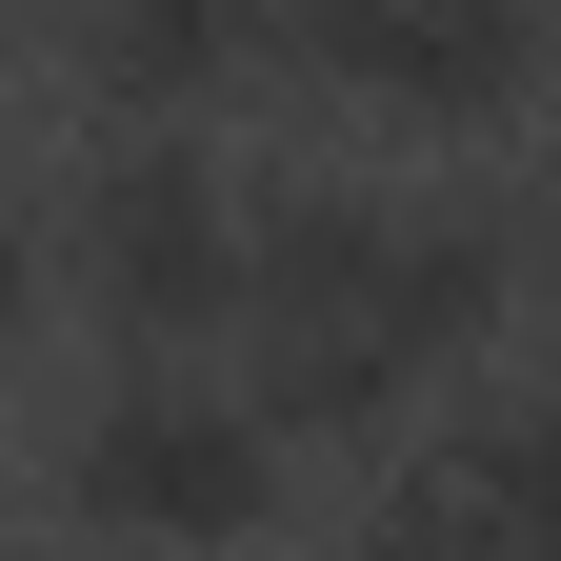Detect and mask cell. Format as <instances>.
I'll use <instances>...</instances> for the list:
<instances>
[{
	"instance_id": "cell-1",
	"label": "cell",
	"mask_w": 561,
	"mask_h": 561,
	"mask_svg": "<svg viewBox=\"0 0 561 561\" xmlns=\"http://www.w3.org/2000/svg\"><path fill=\"white\" fill-rule=\"evenodd\" d=\"M541 280H561V181L541 161H461V181L280 161L261 181V280H241V381L301 421V442H381L481 321L541 301Z\"/></svg>"
},
{
	"instance_id": "cell-3",
	"label": "cell",
	"mask_w": 561,
	"mask_h": 561,
	"mask_svg": "<svg viewBox=\"0 0 561 561\" xmlns=\"http://www.w3.org/2000/svg\"><path fill=\"white\" fill-rule=\"evenodd\" d=\"M41 461H60V522H101V541H140V561H221V541L280 522L301 421H280L261 381H221V362H101L81 401H60Z\"/></svg>"
},
{
	"instance_id": "cell-2",
	"label": "cell",
	"mask_w": 561,
	"mask_h": 561,
	"mask_svg": "<svg viewBox=\"0 0 561 561\" xmlns=\"http://www.w3.org/2000/svg\"><path fill=\"white\" fill-rule=\"evenodd\" d=\"M21 261L101 321V362H181L261 280V181L201 121H81L41 161V201H21Z\"/></svg>"
},
{
	"instance_id": "cell-4",
	"label": "cell",
	"mask_w": 561,
	"mask_h": 561,
	"mask_svg": "<svg viewBox=\"0 0 561 561\" xmlns=\"http://www.w3.org/2000/svg\"><path fill=\"white\" fill-rule=\"evenodd\" d=\"M280 60H301L321 101H362V121L481 140V121H502L541 60H561V21H541V0H321V21L280 41Z\"/></svg>"
},
{
	"instance_id": "cell-5",
	"label": "cell",
	"mask_w": 561,
	"mask_h": 561,
	"mask_svg": "<svg viewBox=\"0 0 561 561\" xmlns=\"http://www.w3.org/2000/svg\"><path fill=\"white\" fill-rule=\"evenodd\" d=\"M241 60H261V21H221V0H60L41 21V81H81L101 121H181Z\"/></svg>"
},
{
	"instance_id": "cell-7",
	"label": "cell",
	"mask_w": 561,
	"mask_h": 561,
	"mask_svg": "<svg viewBox=\"0 0 561 561\" xmlns=\"http://www.w3.org/2000/svg\"><path fill=\"white\" fill-rule=\"evenodd\" d=\"M442 442H461V461H481V481H502V502L561 541V362H541V381H502L481 421H442Z\"/></svg>"
},
{
	"instance_id": "cell-6",
	"label": "cell",
	"mask_w": 561,
	"mask_h": 561,
	"mask_svg": "<svg viewBox=\"0 0 561 561\" xmlns=\"http://www.w3.org/2000/svg\"><path fill=\"white\" fill-rule=\"evenodd\" d=\"M341 561H561V541H541V522H522L461 442H401L362 502H341Z\"/></svg>"
}]
</instances>
